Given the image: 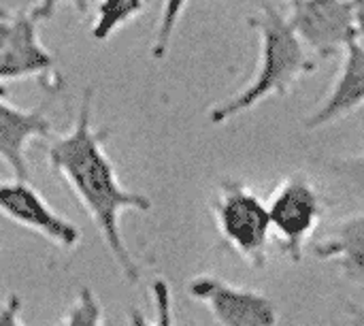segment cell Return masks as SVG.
Listing matches in <instances>:
<instances>
[{
  "label": "cell",
  "instance_id": "cell-18",
  "mask_svg": "<svg viewBox=\"0 0 364 326\" xmlns=\"http://www.w3.org/2000/svg\"><path fill=\"white\" fill-rule=\"evenodd\" d=\"M0 326H23V322H21V297L19 295H9V299L0 307Z\"/></svg>",
  "mask_w": 364,
  "mask_h": 326
},
{
  "label": "cell",
  "instance_id": "cell-4",
  "mask_svg": "<svg viewBox=\"0 0 364 326\" xmlns=\"http://www.w3.org/2000/svg\"><path fill=\"white\" fill-rule=\"evenodd\" d=\"M271 235L275 237L282 252L292 261L301 263L307 241L320 226L324 205L318 188L303 173H292L277 184L269 203Z\"/></svg>",
  "mask_w": 364,
  "mask_h": 326
},
{
  "label": "cell",
  "instance_id": "cell-12",
  "mask_svg": "<svg viewBox=\"0 0 364 326\" xmlns=\"http://www.w3.org/2000/svg\"><path fill=\"white\" fill-rule=\"evenodd\" d=\"M143 11L145 0H98L90 32L96 41H107L130 19L143 15Z\"/></svg>",
  "mask_w": 364,
  "mask_h": 326
},
{
  "label": "cell",
  "instance_id": "cell-5",
  "mask_svg": "<svg viewBox=\"0 0 364 326\" xmlns=\"http://www.w3.org/2000/svg\"><path fill=\"white\" fill-rule=\"evenodd\" d=\"M286 19L305 49L320 60L339 56L358 38L350 0H290Z\"/></svg>",
  "mask_w": 364,
  "mask_h": 326
},
{
  "label": "cell",
  "instance_id": "cell-17",
  "mask_svg": "<svg viewBox=\"0 0 364 326\" xmlns=\"http://www.w3.org/2000/svg\"><path fill=\"white\" fill-rule=\"evenodd\" d=\"M62 2H70V4L75 6V11H77L81 17H85V15L90 13V0H38L28 13H30V17H32L34 21H47V19L53 17L55 9H58Z\"/></svg>",
  "mask_w": 364,
  "mask_h": 326
},
{
  "label": "cell",
  "instance_id": "cell-16",
  "mask_svg": "<svg viewBox=\"0 0 364 326\" xmlns=\"http://www.w3.org/2000/svg\"><path fill=\"white\" fill-rule=\"evenodd\" d=\"M331 173L350 194L364 201V154L333 160Z\"/></svg>",
  "mask_w": 364,
  "mask_h": 326
},
{
  "label": "cell",
  "instance_id": "cell-11",
  "mask_svg": "<svg viewBox=\"0 0 364 326\" xmlns=\"http://www.w3.org/2000/svg\"><path fill=\"white\" fill-rule=\"evenodd\" d=\"M314 254L335 263L346 280L364 286V211L343 218L324 241L314 246Z\"/></svg>",
  "mask_w": 364,
  "mask_h": 326
},
{
  "label": "cell",
  "instance_id": "cell-23",
  "mask_svg": "<svg viewBox=\"0 0 364 326\" xmlns=\"http://www.w3.org/2000/svg\"><path fill=\"white\" fill-rule=\"evenodd\" d=\"M363 141H364V135H363Z\"/></svg>",
  "mask_w": 364,
  "mask_h": 326
},
{
  "label": "cell",
  "instance_id": "cell-13",
  "mask_svg": "<svg viewBox=\"0 0 364 326\" xmlns=\"http://www.w3.org/2000/svg\"><path fill=\"white\" fill-rule=\"evenodd\" d=\"M151 299L156 307V320L149 322L136 307L128 312L130 326H175V312H173V293L164 278H156L151 282Z\"/></svg>",
  "mask_w": 364,
  "mask_h": 326
},
{
  "label": "cell",
  "instance_id": "cell-6",
  "mask_svg": "<svg viewBox=\"0 0 364 326\" xmlns=\"http://www.w3.org/2000/svg\"><path fill=\"white\" fill-rule=\"evenodd\" d=\"M188 295L203 303L220 326H277L279 322L277 307L269 297L215 275L192 278Z\"/></svg>",
  "mask_w": 364,
  "mask_h": 326
},
{
  "label": "cell",
  "instance_id": "cell-2",
  "mask_svg": "<svg viewBox=\"0 0 364 326\" xmlns=\"http://www.w3.org/2000/svg\"><path fill=\"white\" fill-rule=\"evenodd\" d=\"M247 23L260 36L258 68L243 90L209 111L207 117L211 124H224L243 111L254 109L269 96L284 98L292 92L301 77L318 70L316 60L307 53L305 45L299 41L286 15H282L277 6L262 2L258 15H252Z\"/></svg>",
  "mask_w": 364,
  "mask_h": 326
},
{
  "label": "cell",
  "instance_id": "cell-7",
  "mask_svg": "<svg viewBox=\"0 0 364 326\" xmlns=\"http://www.w3.org/2000/svg\"><path fill=\"white\" fill-rule=\"evenodd\" d=\"M0 214L62 250H73L79 243V228L60 216L30 182H0Z\"/></svg>",
  "mask_w": 364,
  "mask_h": 326
},
{
  "label": "cell",
  "instance_id": "cell-15",
  "mask_svg": "<svg viewBox=\"0 0 364 326\" xmlns=\"http://www.w3.org/2000/svg\"><path fill=\"white\" fill-rule=\"evenodd\" d=\"M186 4H188V0H164L162 2L156 36H154V43H151V58L154 60L166 58V53L171 49L173 32H175V28H177V23L181 19V13H183Z\"/></svg>",
  "mask_w": 364,
  "mask_h": 326
},
{
  "label": "cell",
  "instance_id": "cell-19",
  "mask_svg": "<svg viewBox=\"0 0 364 326\" xmlns=\"http://www.w3.org/2000/svg\"><path fill=\"white\" fill-rule=\"evenodd\" d=\"M356 17V28H358V38L364 43V0H350Z\"/></svg>",
  "mask_w": 364,
  "mask_h": 326
},
{
  "label": "cell",
  "instance_id": "cell-3",
  "mask_svg": "<svg viewBox=\"0 0 364 326\" xmlns=\"http://www.w3.org/2000/svg\"><path fill=\"white\" fill-rule=\"evenodd\" d=\"M211 211L226 246L254 269H262L273 237L267 203L243 182H222Z\"/></svg>",
  "mask_w": 364,
  "mask_h": 326
},
{
  "label": "cell",
  "instance_id": "cell-14",
  "mask_svg": "<svg viewBox=\"0 0 364 326\" xmlns=\"http://www.w3.org/2000/svg\"><path fill=\"white\" fill-rule=\"evenodd\" d=\"M55 326H107L105 325V310L100 299L92 288H81L68 312Z\"/></svg>",
  "mask_w": 364,
  "mask_h": 326
},
{
  "label": "cell",
  "instance_id": "cell-8",
  "mask_svg": "<svg viewBox=\"0 0 364 326\" xmlns=\"http://www.w3.org/2000/svg\"><path fill=\"white\" fill-rule=\"evenodd\" d=\"M55 58L38 38L28 11L0 17V85L23 77H53Z\"/></svg>",
  "mask_w": 364,
  "mask_h": 326
},
{
  "label": "cell",
  "instance_id": "cell-22",
  "mask_svg": "<svg viewBox=\"0 0 364 326\" xmlns=\"http://www.w3.org/2000/svg\"><path fill=\"white\" fill-rule=\"evenodd\" d=\"M190 326H196V325H194V322H192V325H190Z\"/></svg>",
  "mask_w": 364,
  "mask_h": 326
},
{
  "label": "cell",
  "instance_id": "cell-9",
  "mask_svg": "<svg viewBox=\"0 0 364 326\" xmlns=\"http://www.w3.org/2000/svg\"><path fill=\"white\" fill-rule=\"evenodd\" d=\"M6 88L0 85V160L11 169L15 179L30 182L28 145L34 139H51L53 126L45 107L21 109L4 100Z\"/></svg>",
  "mask_w": 364,
  "mask_h": 326
},
{
  "label": "cell",
  "instance_id": "cell-1",
  "mask_svg": "<svg viewBox=\"0 0 364 326\" xmlns=\"http://www.w3.org/2000/svg\"><path fill=\"white\" fill-rule=\"evenodd\" d=\"M92 113L94 88H85L73 128L49 139L45 149L47 162L87 211L126 282L139 284L141 265L134 261L122 235V214L128 209L145 214L154 203L149 196L122 186L115 164L107 154L111 132L109 128H96L92 124Z\"/></svg>",
  "mask_w": 364,
  "mask_h": 326
},
{
  "label": "cell",
  "instance_id": "cell-20",
  "mask_svg": "<svg viewBox=\"0 0 364 326\" xmlns=\"http://www.w3.org/2000/svg\"><path fill=\"white\" fill-rule=\"evenodd\" d=\"M352 312L356 314V320H358V325L364 326V312H360V310H356V307H352Z\"/></svg>",
  "mask_w": 364,
  "mask_h": 326
},
{
  "label": "cell",
  "instance_id": "cell-24",
  "mask_svg": "<svg viewBox=\"0 0 364 326\" xmlns=\"http://www.w3.org/2000/svg\"><path fill=\"white\" fill-rule=\"evenodd\" d=\"M0 243H2V241H0Z\"/></svg>",
  "mask_w": 364,
  "mask_h": 326
},
{
  "label": "cell",
  "instance_id": "cell-21",
  "mask_svg": "<svg viewBox=\"0 0 364 326\" xmlns=\"http://www.w3.org/2000/svg\"><path fill=\"white\" fill-rule=\"evenodd\" d=\"M9 13H11V11H6L4 6H0V17H4V15H9Z\"/></svg>",
  "mask_w": 364,
  "mask_h": 326
},
{
  "label": "cell",
  "instance_id": "cell-10",
  "mask_svg": "<svg viewBox=\"0 0 364 326\" xmlns=\"http://www.w3.org/2000/svg\"><path fill=\"white\" fill-rule=\"evenodd\" d=\"M364 105V43L360 38L352 41L346 49V58L341 64V70L331 88V92L324 96L318 109H314L307 120V130H318L324 126H331Z\"/></svg>",
  "mask_w": 364,
  "mask_h": 326
}]
</instances>
